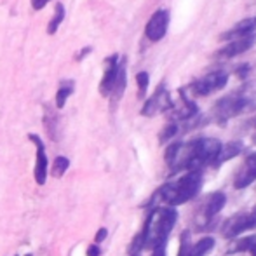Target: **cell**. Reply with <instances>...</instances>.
Instances as JSON below:
<instances>
[{
	"mask_svg": "<svg viewBox=\"0 0 256 256\" xmlns=\"http://www.w3.org/2000/svg\"><path fill=\"white\" fill-rule=\"evenodd\" d=\"M49 2H51V0H32V7H34V10H40V9H44Z\"/></svg>",
	"mask_w": 256,
	"mask_h": 256,
	"instance_id": "cell-26",
	"label": "cell"
},
{
	"mask_svg": "<svg viewBox=\"0 0 256 256\" xmlns=\"http://www.w3.org/2000/svg\"><path fill=\"white\" fill-rule=\"evenodd\" d=\"M176 132H178V126H176V124H168L164 128V131L160 132L158 140H160V142L164 143V142H168V140H171L172 136H176Z\"/></svg>",
	"mask_w": 256,
	"mask_h": 256,
	"instance_id": "cell-24",
	"label": "cell"
},
{
	"mask_svg": "<svg viewBox=\"0 0 256 256\" xmlns=\"http://www.w3.org/2000/svg\"><path fill=\"white\" fill-rule=\"evenodd\" d=\"M254 212H256V211H254Z\"/></svg>",
	"mask_w": 256,
	"mask_h": 256,
	"instance_id": "cell-33",
	"label": "cell"
},
{
	"mask_svg": "<svg viewBox=\"0 0 256 256\" xmlns=\"http://www.w3.org/2000/svg\"><path fill=\"white\" fill-rule=\"evenodd\" d=\"M63 20H64V7H63V4L58 2V4H56V7H54L52 18L49 20L48 34H49V35H54V34H56L58 28H60V26H61V23H63Z\"/></svg>",
	"mask_w": 256,
	"mask_h": 256,
	"instance_id": "cell-18",
	"label": "cell"
},
{
	"mask_svg": "<svg viewBox=\"0 0 256 256\" xmlns=\"http://www.w3.org/2000/svg\"><path fill=\"white\" fill-rule=\"evenodd\" d=\"M126 84H128V60L126 58H120L118 61V74H117V78H115V84H114V89H112V94L108 96L112 103H118V100L124 96V91H126Z\"/></svg>",
	"mask_w": 256,
	"mask_h": 256,
	"instance_id": "cell-14",
	"label": "cell"
},
{
	"mask_svg": "<svg viewBox=\"0 0 256 256\" xmlns=\"http://www.w3.org/2000/svg\"><path fill=\"white\" fill-rule=\"evenodd\" d=\"M14 256H18V254H14Z\"/></svg>",
	"mask_w": 256,
	"mask_h": 256,
	"instance_id": "cell-32",
	"label": "cell"
},
{
	"mask_svg": "<svg viewBox=\"0 0 256 256\" xmlns=\"http://www.w3.org/2000/svg\"><path fill=\"white\" fill-rule=\"evenodd\" d=\"M136 82H138V96L143 98L146 94V89H148V84H150V75L146 72H140L136 75Z\"/></svg>",
	"mask_w": 256,
	"mask_h": 256,
	"instance_id": "cell-23",
	"label": "cell"
},
{
	"mask_svg": "<svg viewBox=\"0 0 256 256\" xmlns=\"http://www.w3.org/2000/svg\"><path fill=\"white\" fill-rule=\"evenodd\" d=\"M251 256H256V246L253 248V250H251Z\"/></svg>",
	"mask_w": 256,
	"mask_h": 256,
	"instance_id": "cell-30",
	"label": "cell"
},
{
	"mask_svg": "<svg viewBox=\"0 0 256 256\" xmlns=\"http://www.w3.org/2000/svg\"><path fill=\"white\" fill-rule=\"evenodd\" d=\"M169 108H172V102H171V98H169V92H168V89H166V86L160 84L157 88V91H155L145 102V104H143L142 115L152 117V115L158 114V112H166V110H169Z\"/></svg>",
	"mask_w": 256,
	"mask_h": 256,
	"instance_id": "cell-8",
	"label": "cell"
},
{
	"mask_svg": "<svg viewBox=\"0 0 256 256\" xmlns=\"http://www.w3.org/2000/svg\"><path fill=\"white\" fill-rule=\"evenodd\" d=\"M256 30V18H246V20H240L237 24H234L230 30L223 32L220 35L222 40H234V38L246 37V35H253Z\"/></svg>",
	"mask_w": 256,
	"mask_h": 256,
	"instance_id": "cell-13",
	"label": "cell"
},
{
	"mask_svg": "<svg viewBox=\"0 0 256 256\" xmlns=\"http://www.w3.org/2000/svg\"><path fill=\"white\" fill-rule=\"evenodd\" d=\"M88 256H102V250H100L98 244H91L88 248Z\"/></svg>",
	"mask_w": 256,
	"mask_h": 256,
	"instance_id": "cell-27",
	"label": "cell"
},
{
	"mask_svg": "<svg viewBox=\"0 0 256 256\" xmlns=\"http://www.w3.org/2000/svg\"><path fill=\"white\" fill-rule=\"evenodd\" d=\"M254 44V35H246V37H239V38H234V40H228V44L225 46V48H222L218 52L220 58H226V60H230V58H236L239 56V54L250 51L251 48H253Z\"/></svg>",
	"mask_w": 256,
	"mask_h": 256,
	"instance_id": "cell-12",
	"label": "cell"
},
{
	"mask_svg": "<svg viewBox=\"0 0 256 256\" xmlns=\"http://www.w3.org/2000/svg\"><path fill=\"white\" fill-rule=\"evenodd\" d=\"M240 152H242V143L240 142H230V143H226V145H222L220 155H218V158H216V166L230 160V158L239 155Z\"/></svg>",
	"mask_w": 256,
	"mask_h": 256,
	"instance_id": "cell-17",
	"label": "cell"
},
{
	"mask_svg": "<svg viewBox=\"0 0 256 256\" xmlns=\"http://www.w3.org/2000/svg\"><path fill=\"white\" fill-rule=\"evenodd\" d=\"M118 54H112L104 60V72H103V78L100 82V94L103 98H108L112 94V89H114L115 78H117L118 74Z\"/></svg>",
	"mask_w": 256,
	"mask_h": 256,
	"instance_id": "cell-10",
	"label": "cell"
},
{
	"mask_svg": "<svg viewBox=\"0 0 256 256\" xmlns=\"http://www.w3.org/2000/svg\"><path fill=\"white\" fill-rule=\"evenodd\" d=\"M152 256H166V244L154 248V254H152Z\"/></svg>",
	"mask_w": 256,
	"mask_h": 256,
	"instance_id": "cell-28",
	"label": "cell"
},
{
	"mask_svg": "<svg viewBox=\"0 0 256 256\" xmlns=\"http://www.w3.org/2000/svg\"><path fill=\"white\" fill-rule=\"evenodd\" d=\"M202 186V172L200 171H186L183 176H180L176 182L166 183L160 186L157 196L169 206H180L188 202L190 199L200 192Z\"/></svg>",
	"mask_w": 256,
	"mask_h": 256,
	"instance_id": "cell-2",
	"label": "cell"
},
{
	"mask_svg": "<svg viewBox=\"0 0 256 256\" xmlns=\"http://www.w3.org/2000/svg\"><path fill=\"white\" fill-rule=\"evenodd\" d=\"M256 226V212H237L232 218H228L223 223V236L226 239L240 236L246 230H251Z\"/></svg>",
	"mask_w": 256,
	"mask_h": 256,
	"instance_id": "cell-6",
	"label": "cell"
},
{
	"mask_svg": "<svg viewBox=\"0 0 256 256\" xmlns=\"http://www.w3.org/2000/svg\"><path fill=\"white\" fill-rule=\"evenodd\" d=\"M256 246V236H250V237H246V239H240V240H237L236 242V246L232 248V253H237V251H250L251 253V250Z\"/></svg>",
	"mask_w": 256,
	"mask_h": 256,
	"instance_id": "cell-21",
	"label": "cell"
},
{
	"mask_svg": "<svg viewBox=\"0 0 256 256\" xmlns=\"http://www.w3.org/2000/svg\"><path fill=\"white\" fill-rule=\"evenodd\" d=\"M250 106V100L242 94H228L225 98L218 100L212 108V117L218 124H225L226 120L237 117L242 112H246V108Z\"/></svg>",
	"mask_w": 256,
	"mask_h": 256,
	"instance_id": "cell-3",
	"label": "cell"
},
{
	"mask_svg": "<svg viewBox=\"0 0 256 256\" xmlns=\"http://www.w3.org/2000/svg\"><path fill=\"white\" fill-rule=\"evenodd\" d=\"M256 180V150L253 154H250L244 160V164L240 166V169L237 171L236 180H234V186L237 190L246 188Z\"/></svg>",
	"mask_w": 256,
	"mask_h": 256,
	"instance_id": "cell-11",
	"label": "cell"
},
{
	"mask_svg": "<svg viewBox=\"0 0 256 256\" xmlns=\"http://www.w3.org/2000/svg\"><path fill=\"white\" fill-rule=\"evenodd\" d=\"M178 220V212L172 208H155L148 214L145 226L142 230V242L143 248H157L166 244L172 226Z\"/></svg>",
	"mask_w": 256,
	"mask_h": 256,
	"instance_id": "cell-1",
	"label": "cell"
},
{
	"mask_svg": "<svg viewBox=\"0 0 256 256\" xmlns=\"http://www.w3.org/2000/svg\"><path fill=\"white\" fill-rule=\"evenodd\" d=\"M26 256H32V254H26Z\"/></svg>",
	"mask_w": 256,
	"mask_h": 256,
	"instance_id": "cell-31",
	"label": "cell"
},
{
	"mask_svg": "<svg viewBox=\"0 0 256 256\" xmlns=\"http://www.w3.org/2000/svg\"><path fill=\"white\" fill-rule=\"evenodd\" d=\"M44 126H46V129H48L49 138H51L52 142H58V140H60L61 126H60V118H58V115L54 114V110H51V108H46Z\"/></svg>",
	"mask_w": 256,
	"mask_h": 256,
	"instance_id": "cell-16",
	"label": "cell"
},
{
	"mask_svg": "<svg viewBox=\"0 0 256 256\" xmlns=\"http://www.w3.org/2000/svg\"><path fill=\"white\" fill-rule=\"evenodd\" d=\"M74 92H75V82L74 80H70V78H64V80L60 82V86H58V91H56V100H54V104H56L58 110H61V108L64 106L66 100L70 98Z\"/></svg>",
	"mask_w": 256,
	"mask_h": 256,
	"instance_id": "cell-15",
	"label": "cell"
},
{
	"mask_svg": "<svg viewBox=\"0 0 256 256\" xmlns=\"http://www.w3.org/2000/svg\"><path fill=\"white\" fill-rule=\"evenodd\" d=\"M190 253H192V244H190V232L186 230V232H183L182 237H180L178 256H190Z\"/></svg>",
	"mask_w": 256,
	"mask_h": 256,
	"instance_id": "cell-22",
	"label": "cell"
},
{
	"mask_svg": "<svg viewBox=\"0 0 256 256\" xmlns=\"http://www.w3.org/2000/svg\"><path fill=\"white\" fill-rule=\"evenodd\" d=\"M91 51H92V48H84V49H82L80 52H78V56H77V61H80L82 58H84V56H88V54L91 52Z\"/></svg>",
	"mask_w": 256,
	"mask_h": 256,
	"instance_id": "cell-29",
	"label": "cell"
},
{
	"mask_svg": "<svg viewBox=\"0 0 256 256\" xmlns=\"http://www.w3.org/2000/svg\"><path fill=\"white\" fill-rule=\"evenodd\" d=\"M68 168H70V158H66L64 155H60V157H56V160H54L51 172L54 178H61V176L66 172Z\"/></svg>",
	"mask_w": 256,
	"mask_h": 256,
	"instance_id": "cell-20",
	"label": "cell"
},
{
	"mask_svg": "<svg viewBox=\"0 0 256 256\" xmlns=\"http://www.w3.org/2000/svg\"><path fill=\"white\" fill-rule=\"evenodd\" d=\"M228 82V74L223 70H216L211 72V74H206L200 78L194 80L190 84V91L196 96H209L211 92L220 91L223 89Z\"/></svg>",
	"mask_w": 256,
	"mask_h": 256,
	"instance_id": "cell-4",
	"label": "cell"
},
{
	"mask_svg": "<svg viewBox=\"0 0 256 256\" xmlns=\"http://www.w3.org/2000/svg\"><path fill=\"white\" fill-rule=\"evenodd\" d=\"M169 10L168 9H157L155 12L150 16L148 23L145 26V35L150 42H158L166 37L169 28Z\"/></svg>",
	"mask_w": 256,
	"mask_h": 256,
	"instance_id": "cell-7",
	"label": "cell"
},
{
	"mask_svg": "<svg viewBox=\"0 0 256 256\" xmlns=\"http://www.w3.org/2000/svg\"><path fill=\"white\" fill-rule=\"evenodd\" d=\"M225 194L223 192H214V194H209L208 197L204 199V202L197 208L196 211V223L199 228H204V226L209 225L212 218L218 214L220 211L223 209L225 206Z\"/></svg>",
	"mask_w": 256,
	"mask_h": 256,
	"instance_id": "cell-5",
	"label": "cell"
},
{
	"mask_svg": "<svg viewBox=\"0 0 256 256\" xmlns=\"http://www.w3.org/2000/svg\"><path fill=\"white\" fill-rule=\"evenodd\" d=\"M106 236H108V230L106 228H100L98 232H96V236H94V242L96 244L103 242V240L106 239Z\"/></svg>",
	"mask_w": 256,
	"mask_h": 256,
	"instance_id": "cell-25",
	"label": "cell"
},
{
	"mask_svg": "<svg viewBox=\"0 0 256 256\" xmlns=\"http://www.w3.org/2000/svg\"><path fill=\"white\" fill-rule=\"evenodd\" d=\"M212 246H214V239H212V237H206V239L199 240L196 246H192L190 256H204L206 253H209V251L212 250Z\"/></svg>",
	"mask_w": 256,
	"mask_h": 256,
	"instance_id": "cell-19",
	"label": "cell"
},
{
	"mask_svg": "<svg viewBox=\"0 0 256 256\" xmlns=\"http://www.w3.org/2000/svg\"><path fill=\"white\" fill-rule=\"evenodd\" d=\"M28 140L35 143L37 146V157H35V168H34V176H35V182L37 185H46L48 182V154H46V146L44 142H42L40 136L37 134H28Z\"/></svg>",
	"mask_w": 256,
	"mask_h": 256,
	"instance_id": "cell-9",
	"label": "cell"
}]
</instances>
